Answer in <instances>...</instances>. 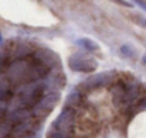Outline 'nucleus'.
<instances>
[{"mask_svg":"<svg viewBox=\"0 0 146 138\" xmlns=\"http://www.w3.org/2000/svg\"><path fill=\"white\" fill-rule=\"evenodd\" d=\"M48 68L38 62L37 59L34 61H17L11 65L9 78L14 83H21L27 85L31 82H37L43 79L48 73Z\"/></svg>","mask_w":146,"mask_h":138,"instance_id":"1","label":"nucleus"},{"mask_svg":"<svg viewBox=\"0 0 146 138\" xmlns=\"http://www.w3.org/2000/svg\"><path fill=\"white\" fill-rule=\"evenodd\" d=\"M112 99L118 107L122 109H133V106L142 103L145 100L143 89L136 82H121L112 88Z\"/></svg>","mask_w":146,"mask_h":138,"instance_id":"2","label":"nucleus"},{"mask_svg":"<svg viewBox=\"0 0 146 138\" xmlns=\"http://www.w3.org/2000/svg\"><path fill=\"white\" fill-rule=\"evenodd\" d=\"M46 90H47L46 83L40 82V80L23 85V88L19 92V100H20V103L23 104L24 109L34 107L44 97V92Z\"/></svg>","mask_w":146,"mask_h":138,"instance_id":"3","label":"nucleus"},{"mask_svg":"<svg viewBox=\"0 0 146 138\" xmlns=\"http://www.w3.org/2000/svg\"><path fill=\"white\" fill-rule=\"evenodd\" d=\"M75 127V110L72 107H65L57 120L52 123V131L71 135Z\"/></svg>","mask_w":146,"mask_h":138,"instance_id":"4","label":"nucleus"},{"mask_svg":"<svg viewBox=\"0 0 146 138\" xmlns=\"http://www.w3.org/2000/svg\"><path fill=\"white\" fill-rule=\"evenodd\" d=\"M68 66L72 71L90 73V72H94L97 69V62H95V59H92L84 54H75V55L70 56Z\"/></svg>","mask_w":146,"mask_h":138,"instance_id":"5","label":"nucleus"},{"mask_svg":"<svg viewBox=\"0 0 146 138\" xmlns=\"http://www.w3.org/2000/svg\"><path fill=\"white\" fill-rule=\"evenodd\" d=\"M58 99H60V94H58V93H50L47 96H44V97L33 107V113H34L37 117L48 116L50 113H51V110L55 107Z\"/></svg>","mask_w":146,"mask_h":138,"instance_id":"6","label":"nucleus"},{"mask_svg":"<svg viewBox=\"0 0 146 138\" xmlns=\"http://www.w3.org/2000/svg\"><path fill=\"white\" fill-rule=\"evenodd\" d=\"M111 80H112V73H109V72L99 73V75H94L90 79H87L82 83V88L87 89V90H92V89H97V88H101V86H105V85L111 83Z\"/></svg>","mask_w":146,"mask_h":138,"instance_id":"7","label":"nucleus"},{"mask_svg":"<svg viewBox=\"0 0 146 138\" xmlns=\"http://www.w3.org/2000/svg\"><path fill=\"white\" fill-rule=\"evenodd\" d=\"M30 111L27 110V109H17L13 114H11V120L14 121V123H24V121H29V118H30Z\"/></svg>","mask_w":146,"mask_h":138,"instance_id":"8","label":"nucleus"},{"mask_svg":"<svg viewBox=\"0 0 146 138\" xmlns=\"http://www.w3.org/2000/svg\"><path fill=\"white\" fill-rule=\"evenodd\" d=\"M33 131V124L30 121H24V123H19L14 128V133L17 135H26V134H31Z\"/></svg>","mask_w":146,"mask_h":138,"instance_id":"9","label":"nucleus"},{"mask_svg":"<svg viewBox=\"0 0 146 138\" xmlns=\"http://www.w3.org/2000/svg\"><path fill=\"white\" fill-rule=\"evenodd\" d=\"M10 96V83L7 80L0 79V99Z\"/></svg>","mask_w":146,"mask_h":138,"instance_id":"10","label":"nucleus"},{"mask_svg":"<svg viewBox=\"0 0 146 138\" xmlns=\"http://www.w3.org/2000/svg\"><path fill=\"white\" fill-rule=\"evenodd\" d=\"M80 100H81V97H80V93L78 92H72L70 96H68V106L67 107H75L78 103H80Z\"/></svg>","mask_w":146,"mask_h":138,"instance_id":"11","label":"nucleus"},{"mask_svg":"<svg viewBox=\"0 0 146 138\" xmlns=\"http://www.w3.org/2000/svg\"><path fill=\"white\" fill-rule=\"evenodd\" d=\"M80 44L84 46L85 49H88V51H97L98 49V45L94 41H91V40H81Z\"/></svg>","mask_w":146,"mask_h":138,"instance_id":"12","label":"nucleus"},{"mask_svg":"<svg viewBox=\"0 0 146 138\" xmlns=\"http://www.w3.org/2000/svg\"><path fill=\"white\" fill-rule=\"evenodd\" d=\"M47 138H72L68 134H62V133H57V131H51Z\"/></svg>","mask_w":146,"mask_h":138,"instance_id":"13","label":"nucleus"},{"mask_svg":"<svg viewBox=\"0 0 146 138\" xmlns=\"http://www.w3.org/2000/svg\"><path fill=\"white\" fill-rule=\"evenodd\" d=\"M135 21L139 24V26H142V27H145L146 28V18H143V17H135Z\"/></svg>","mask_w":146,"mask_h":138,"instance_id":"14","label":"nucleus"},{"mask_svg":"<svg viewBox=\"0 0 146 138\" xmlns=\"http://www.w3.org/2000/svg\"><path fill=\"white\" fill-rule=\"evenodd\" d=\"M113 3H118V4H121V6H125V7H131L132 4L129 3V1H126V0H112Z\"/></svg>","mask_w":146,"mask_h":138,"instance_id":"15","label":"nucleus"},{"mask_svg":"<svg viewBox=\"0 0 146 138\" xmlns=\"http://www.w3.org/2000/svg\"><path fill=\"white\" fill-rule=\"evenodd\" d=\"M4 114H6V104L3 101H0V118H3Z\"/></svg>","mask_w":146,"mask_h":138,"instance_id":"16","label":"nucleus"},{"mask_svg":"<svg viewBox=\"0 0 146 138\" xmlns=\"http://www.w3.org/2000/svg\"><path fill=\"white\" fill-rule=\"evenodd\" d=\"M135 1H136V3H139V4H141V6H142V7L146 10V3H143L142 0H135Z\"/></svg>","mask_w":146,"mask_h":138,"instance_id":"17","label":"nucleus"},{"mask_svg":"<svg viewBox=\"0 0 146 138\" xmlns=\"http://www.w3.org/2000/svg\"><path fill=\"white\" fill-rule=\"evenodd\" d=\"M143 62H145V63H146V55H145V56H143Z\"/></svg>","mask_w":146,"mask_h":138,"instance_id":"18","label":"nucleus"},{"mask_svg":"<svg viewBox=\"0 0 146 138\" xmlns=\"http://www.w3.org/2000/svg\"><path fill=\"white\" fill-rule=\"evenodd\" d=\"M29 138H38V137H36V135H33V137H29Z\"/></svg>","mask_w":146,"mask_h":138,"instance_id":"19","label":"nucleus"}]
</instances>
